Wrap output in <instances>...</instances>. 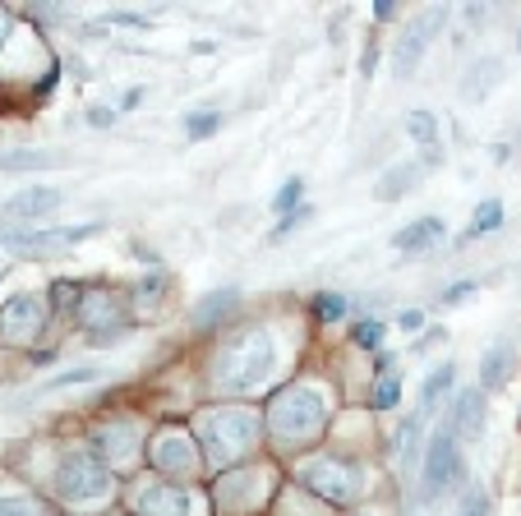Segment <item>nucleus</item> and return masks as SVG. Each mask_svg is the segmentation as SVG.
<instances>
[{
    "mask_svg": "<svg viewBox=\"0 0 521 516\" xmlns=\"http://www.w3.org/2000/svg\"><path fill=\"white\" fill-rule=\"evenodd\" d=\"M153 461H158L162 475H189V470H194V448H189V438H185V433H162L158 448H153Z\"/></svg>",
    "mask_w": 521,
    "mask_h": 516,
    "instance_id": "f8f14e48",
    "label": "nucleus"
},
{
    "mask_svg": "<svg viewBox=\"0 0 521 516\" xmlns=\"http://www.w3.org/2000/svg\"><path fill=\"white\" fill-rule=\"evenodd\" d=\"M355 346H364V350H379L383 346V337H388V328L379 323V319H364V323H355Z\"/></svg>",
    "mask_w": 521,
    "mask_h": 516,
    "instance_id": "b1692460",
    "label": "nucleus"
},
{
    "mask_svg": "<svg viewBox=\"0 0 521 516\" xmlns=\"http://www.w3.org/2000/svg\"><path fill=\"white\" fill-rule=\"evenodd\" d=\"M397 328H406V332H420V328H424V314H420V309H402V314H397Z\"/></svg>",
    "mask_w": 521,
    "mask_h": 516,
    "instance_id": "72a5a7b5",
    "label": "nucleus"
},
{
    "mask_svg": "<svg viewBox=\"0 0 521 516\" xmlns=\"http://www.w3.org/2000/svg\"><path fill=\"white\" fill-rule=\"evenodd\" d=\"M516 46H521V37H516Z\"/></svg>",
    "mask_w": 521,
    "mask_h": 516,
    "instance_id": "a19ab883",
    "label": "nucleus"
},
{
    "mask_svg": "<svg viewBox=\"0 0 521 516\" xmlns=\"http://www.w3.org/2000/svg\"><path fill=\"white\" fill-rule=\"evenodd\" d=\"M254 433H259V420L245 415V410H217V415H208V424H203L208 457H212L217 466L236 461L250 442H254Z\"/></svg>",
    "mask_w": 521,
    "mask_h": 516,
    "instance_id": "20e7f679",
    "label": "nucleus"
},
{
    "mask_svg": "<svg viewBox=\"0 0 521 516\" xmlns=\"http://www.w3.org/2000/svg\"><path fill=\"white\" fill-rule=\"evenodd\" d=\"M305 484L314 493H323L328 502H351L360 489V475L342 461H314V466H305Z\"/></svg>",
    "mask_w": 521,
    "mask_h": 516,
    "instance_id": "6e6552de",
    "label": "nucleus"
},
{
    "mask_svg": "<svg viewBox=\"0 0 521 516\" xmlns=\"http://www.w3.org/2000/svg\"><path fill=\"white\" fill-rule=\"evenodd\" d=\"M503 227V203L498 198H485L480 207H475V227H471V236H485V231H498Z\"/></svg>",
    "mask_w": 521,
    "mask_h": 516,
    "instance_id": "5701e85b",
    "label": "nucleus"
},
{
    "mask_svg": "<svg viewBox=\"0 0 521 516\" xmlns=\"http://www.w3.org/2000/svg\"><path fill=\"white\" fill-rule=\"evenodd\" d=\"M0 516H42V502H33V498H0Z\"/></svg>",
    "mask_w": 521,
    "mask_h": 516,
    "instance_id": "cd10ccee",
    "label": "nucleus"
},
{
    "mask_svg": "<svg viewBox=\"0 0 521 516\" xmlns=\"http://www.w3.org/2000/svg\"><path fill=\"white\" fill-rule=\"evenodd\" d=\"M301 194H305V180L295 176V180H286L281 189H277V198H272V207L277 212H295V203H301Z\"/></svg>",
    "mask_w": 521,
    "mask_h": 516,
    "instance_id": "a878e982",
    "label": "nucleus"
},
{
    "mask_svg": "<svg viewBox=\"0 0 521 516\" xmlns=\"http://www.w3.org/2000/svg\"><path fill=\"white\" fill-rule=\"evenodd\" d=\"M314 314H319L323 323H337V319L346 314V300H342V295H332V290H323L319 300H314Z\"/></svg>",
    "mask_w": 521,
    "mask_h": 516,
    "instance_id": "bb28decb",
    "label": "nucleus"
},
{
    "mask_svg": "<svg viewBox=\"0 0 521 516\" xmlns=\"http://www.w3.org/2000/svg\"><path fill=\"white\" fill-rule=\"evenodd\" d=\"M323 415H328L323 392H314V388H291V392H281V397L272 401L268 429H272L281 442H301V438H310V433L323 429Z\"/></svg>",
    "mask_w": 521,
    "mask_h": 516,
    "instance_id": "f03ea898",
    "label": "nucleus"
},
{
    "mask_svg": "<svg viewBox=\"0 0 521 516\" xmlns=\"http://www.w3.org/2000/svg\"><path fill=\"white\" fill-rule=\"evenodd\" d=\"M305 217H310V207H295V212H286V217H281V227H277L272 236H286V231H295V227H301Z\"/></svg>",
    "mask_w": 521,
    "mask_h": 516,
    "instance_id": "473e14b6",
    "label": "nucleus"
},
{
    "mask_svg": "<svg viewBox=\"0 0 521 516\" xmlns=\"http://www.w3.org/2000/svg\"><path fill=\"white\" fill-rule=\"evenodd\" d=\"M93 236H102V221H93V227H56V231H19V236H5V249L28 254V258H46L56 249H74Z\"/></svg>",
    "mask_w": 521,
    "mask_h": 516,
    "instance_id": "0eeeda50",
    "label": "nucleus"
},
{
    "mask_svg": "<svg viewBox=\"0 0 521 516\" xmlns=\"http://www.w3.org/2000/svg\"><path fill=\"white\" fill-rule=\"evenodd\" d=\"M424 410H415L406 424H402V466L411 470V461H415V452H420V433H424Z\"/></svg>",
    "mask_w": 521,
    "mask_h": 516,
    "instance_id": "4be33fe9",
    "label": "nucleus"
},
{
    "mask_svg": "<svg viewBox=\"0 0 521 516\" xmlns=\"http://www.w3.org/2000/svg\"><path fill=\"white\" fill-rule=\"evenodd\" d=\"M272 359H277V350H272V337L263 328L231 337V346L221 350V359H217V388L221 392H254V388H263L272 379Z\"/></svg>",
    "mask_w": 521,
    "mask_h": 516,
    "instance_id": "f257e3e1",
    "label": "nucleus"
},
{
    "mask_svg": "<svg viewBox=\"0 0 521 516\" xmlns=\"http://www.w3.org/2000/svg\"><path fill=\"white\" fill-rule=\"evenodd\" d=\"M448 236V227H443L438 217H420V221H411V227H402L397 236H393V245L402 249V254H420V249H429L434 240H443Z\"/></svg>",
    "mask_w": 521,
    "mask_h": 516,
    "instance_id": "ddd939ff",
    "label": "nucleus"
},
{
    "mask_svg": "<svg viewBox=\"0 0 521 516\" xmlns=\"http://www.w3.org/2000/svg\"><path fill=\"white\" fill-rule=\"evenodd\" d=\"M507 374H512V346H507V341H498V346H489V350H485V364H480V392L503 388V383H507Z\"/></svg>",
    "mask_w": 521,
    "mask_h": 516,
    "instance_id": "dca6fc26",
    "label": "nucleus"
},
{
    "mask_svg": "<svg viewBox=\"0 0 521 516\" xmlns=\"http://www.w3.org/2000/svg\"><path fill=\"white\" fill-rule=\"evenodd\" d=\"M236 305H240V290H236V286H227V290H212L208 300H199V305H194V328H203V332H208V328H217V323L227 319Z\"/></svg>",
    "mask_w": 521,
    "mask_h": 516,
    "instance_id": "4468645a",
    "label": "nucleus"
},
{
    "mask_svg": "<svg viewBox=\"0 0 521 516\" xmlns=\"http://www.w3.org/2000/svg\"><path fill=\"white\" fill-rule=\"evenodd\" d=\"M46 167H65L60 153H0V171H46Z\"/></svg>",
    "mask_w": 521,
    "mask_h": 516,
    "instance_id": "412c9836",
    "label": "nucleus"
},
{
    "mask_svg": "<svg viewBox=\"0 0 521 516\" xmlns=\"http://www.w3.org/2000/svg\"><path fill=\"white\" fill-rule=\"evenodd\" d=\"M424 46H429V37H424L420 24H415L411 33H402V42L393 46V74H397V79H411L415 65H420V56H424Z\"/></svg>",
    "mask_w": 521,
    "mask_h": 516,
    "instance_id": "2eb2a0df",
    "label": "nucleus"
},
{
    "mask_svg": "<svg viewBox=\"0 0 521 516\" xmlns=\"http://www.w3.org/2000/svg\"><path fill=\"white\" fill-rule=\"evenodd\" d=\"M374 56H379V51H374V42H369V46H364V60H360V74H374Z\"/></svg>",
    "mask_w": 521,
    "mask_h": 516,
    "instance_id": "4c0bfd02",
    "label": "nucleus"
},
{
    "mask_svg": "<svg viewBox=\"0 0 521 516\" xmlns=\"http://www.w3.org/2000/svg\"><path fill=\"white\" fill-rule=\"evenodd\" d=\"M60 198H65V194L51 189V185H33V189L5 198V203H0V231H5V236H19V227H33V221L51 217V212L60 207Z\"/></svg>",
    "mask_w": 521,
    "mask_h": 516,
    "instance_id": "423d86ee",
    "label": "nucleus"
},
{
    "mask_svg": "<svg viewBox=\"0 0 521 516\" xmlns=\"http://www.w3.org/2000/svg\"><path fill=\"white\" fill-rule=\"evenodd\" d=\"M10 33H15V19H10V10H0V46L10 42Z\"/></svg>",
    "mask_w": 521,
    "mask_h": 516,
    "instance_id": "c9c22d12",
    "label": "nucleus"
},
{
    "mask_svg": "<svg viewBox=\"0 0 521 516\" xmlns=\"http://www.w3.org/2000/svg\"><path fill=\"white\" fill-rule=\"evenodd\" d=\"M138 102H143V88H129V93H125V111H134Z\"/></svg>",
    "mask_w": 521,
    "mask_h": 516,
    "instance_id": "58836bf2",
    "label": "nucleus"
},
{
    "mask_svg": "<svg viewBox=\"0 0 521 516\" xmlns=\"http://www.w3.org/2000/svg\"><path fill=\"white\" fill-rule=\"evenodd\" d=\"M406 134L424 147V162L434 167V162H438V120H434L429 111H411V116H406Z\"/></svg>",
    "mask_w": 521,
    "mask_h": 516,
    "instance_id": "f3484780",
    "label": "nucleus"
},
{
    "mask_svg": "<svg viewBox=\"0 0 521 516\" xmlns=\"http://www.w3.org/2000/svg\"><path fill=\"white\" fill-rule=\"evenodd\" d=\"M111 120H116V116H111V111H102V106H97V111H88V125H97V129H107Z\"/></svg>",
    "mask_w": 521,
    "mask_h": 516,
    "instance_id": "e433bc0d",
    "label": "nucleus"
},
{
    "mask_svg": "<svg viewBox=\"0 0 521 516\" xmlns=\"http://www.w3.org/2000/svg\"><path fill=\"white\" fill-rule=\"evenodd\" d=\"M97 379V369H69V374H60L51 388H69V383H93Z\"/></svg>",
    "mask_w": 521,
    "mask_h": 516,
    "instance_id": "2f4dec72",
    "label": "nucleus"
},
{
    "mask_svg": "<svg viewBox=\"0 0 521 516\" xmlns=\"http://www.w3.org/2000/svg\"><path fill=\"white\" fill-rule=\"evenodd\" d=\"M498 79H503V60H498V56L480 60V65L466 74V97H471V102H480V97H485V93H489Z\"/></svg>",
    "mask_w": 521,
    "mask_h": 516,
    "instance_id": "aec40b11",
    "label": "nucleus"
},
{
    "mask_svg": "<svg viewBox=\"0 0 521 516\" xmlns=\"http://www.w3.org/2000/svg\"><path fill=\"white\" fill-rule=\"evenodd\" d=\"M462 480V452H457V433L453 424H443L434 438H429V457H424V480H420V498L434 502L448 484Z\"/></svg>",
    "mask_w": 521,
    "mask_h": 516,
    "instance_id": "39448f33",
    "label": "nucleus"
},
{
    "mask_svg": "<svg viewBox=\"0 0 521 516\" xmlns=\"http://www.w3.org/2000/svg\"><path fill=\"white\" fill-rule=\"evenodd\" d=\"M138 511L143 516H189L194 511V498L176 484H153L138 493Z\"/></svg>",
    "mask_w": 521,
    "mask_h": 516,
    "instance_id": "9d476101",
    "label": "nucleus"
},
{
    "mask_svg": "<svg viewBox=\"0 0 521 516\" xmlns=\"http://www.w3.org/2000/svg\"><path fill=\"white\" fill-rule=\"evenodd\" d=\"M69 300H74V286L69 281H56L51 286V305H69Z\"/></svg>",
    "mask_w": 521,
    "mask_h": 516,
    "instance_id": "f704fd0d",
    "label": "nucleus"
},
{
    "mask_svg": "<svg viewBox=\"0 0 521 516\" xmlns=\"http://www.w3.org/2000/svg\"><path fill=\"white\" fill-rule=\"evenodd\" d=\"M462 516H489V493L475 484V489H466V502H462Z\"/></svg>",
    "mask_w": 521,
    "mask_h": 516,
    "instance_id": "c756f323",
    "label": "nucleus"
},
{
    "mask_svg": "<svg viewBox=\"0 0 521 516\" xmlns=\"http://www.w3.org/2000/svg\"><path fill=\"white\" fill-rule=\"evenodd\" d=\"M374 15L379 19H397V5H388V0H383V5H374Z\"/></svg>",
    "mask_w": 521,
    "mask_h": 516,
    "instance_id": "ea45409f",
    "label": "nucleus"
},
{
    "mask_svg": "<svg viewBox=\"0 0 521 516\" xmlns=\"http://www.w3.org/2000/svg\"><path fill=\"white\" fill-rule=\"evenodd\" d=\"M217 129H221V111H199V116L185 120V134H189V138H208V134H217Z\"/></svg>",
    "mask_w": 521,
    "mask_h": 516,
    "instance_id": "393cba45",
    "label": "nucleus"
},
{
    "mask_svg": "<svg viewBox=\"0 0 521 516\" xmlns=\"http://www.w3.org/2000/svg\"><path fill=\"white\" fill-rule=\"evenodd\" d=\"M56 489L65 502H97L111 493V470L93 452H69L56 470Z\"/></svg>",
    "mask_w": 521,
    "mask_h": 516,
    "instance_id": "7ed1b4c3",
    "label": "nucleus"
},
{
    "mask_svg": "<svg viewBox=\"0 0 521 516\" xmlns=\"http://www.w3.org/2000/svg\"><path fill=\"white\" fill-rule=\"evenodd\" d=\"M453 433L457 438H466V442H475V438H485V392L480 388H466L462 397H457V406H453Z\"/></svg>",
    "mask_w": 521,
    "mask_h": 516,
    "instance_id": "9b49d317",
    "label": "nucleus"
},
{
    "mask_svg": "<svg viewBox=\"0 0 521 516\" xmlns=\"http://www.w3.org/2000/svg\"><path fill=\"white\" fill-rule=\"evenodd\" d=\"M453 383H457V369H453V364H438L434 374L424 379V388H420V410H424V415H434V410H438V397L448 392Z\"/></svg>",
    "mask_w": 521,
    "mask_h": 516,
    "instance_id": "a211bd4d",
    "label": "nucleus"
},
{
    "mask_svg": "<svg viewBox=\"0 0 521 516\" xmlns=\"http://www.w3.org/2000/svg\"><path fill=\"white\" fill-rule=\"evenodd\" d=\"M397 397H402V383H397V379H383V383L374 388V406H379V410H393Z\"/></svg>",
    "mask_w": 521,
    "mask_h": 516,
    "instance_id": "c85d7f7f",
    "label": "nucleus"
},
{
    "mask_svg": "<svg viewBox=\"0 0 521 516\" xmlns=\"http://www.w3.org/2000/svg\"><path fill=\"white\" fill-rule=\"evenodd\" d=\"M42 295H15L0 305V332L5 337H28L33 328H42Z\"/></svg>",
    "mask_w": 521,
    "mask_h": 516,
    "instance_id": "1a4fd4ad",
    "label": "nucleus"
},
{
    "mask_svg": "<svg viewBox=\"0 0 521 516\" xmlns=\"http://www.w3.org/2000/svg\"><path fill=\"white\" fill-rule=\"evenodd\" d=\"M475 295V281H453L448 290H443V305H466Z\"/></svg>",
    "mask_w": 521,
    "mask_h": 516,
    "instance_id": "7c9ffc66",
    "label": "nucleus"
},
{
    "mask_svg": "<svg viewBox=\"0 0 521 516\" xmlns=\"http://www.w3.org/2000/svg\"><path fill=\"white\" fill-rule=\"evenodd\" d=\"M415 180H420V162H402V167H393V171L383 176V185L374 189V198L393 203V198H402V194H406Z\"/></svg>",
    "mask_w": 521,
    "mask_h": 516,
    "instance_id": "6ab92c4d",
    "label": "nucleus"
}]
</instances>
